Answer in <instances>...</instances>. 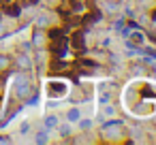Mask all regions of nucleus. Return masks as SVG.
<instances>
[{
	"label": "nucleus",
	"instance_id": "2",
	"mask_svg": "<svg viewBox=\"0 0 156 145\" xmlns=\"http://www.w3.org/2000/svg\"><path fill=\"white\" fill-rule=\"evenodd\" d=\"M69 94V83L62 79H49L45 83V96L49 100H62Z\"/></svg>",
	"mask_w": 156,
	"mask_h": 145
},
{
	"label": "nucleus",
	"instance_id": "3",
	"mask_svg": "<svg viewBox=\"0 0 156 145\" xmlns=\"http://www.w3.org/2000/svg\"><path fill=\"white\" fill-rule=\"evenodd\" d=\"M9 66V58L7 56H0V71H5Z\"/></svg>",
	"mask_w": 156,
	"mask_h": 145
},
{
	"label": "nucleus",
	"instance_id": "4",
	"mask_svg": "<svg viewBox=\"0 0 156 145\" xmlns=\"http://www.w3.org/2000/svg\"><path fill=\"white\" fill-rule=\"evenodd\" d=\"M69 119H71V122H75V119H79V111H77V109H73V111L69 113Z\"/></svg>",
	"mask_w": 156,
	"mask_h": 145
},
{
	"label": "nucleus",
	"instance_id": "1",
	"mask_svg": "<svg viewBox=\"0 0 156 145\" xmlns=\"http://www.w3.org/2000/svg\"><path fill=\"white\" fill-rule=\"evenodd\" d=\"M150 83L152 81H147V79H135L124 88L122 102L128 113H133L137 117H150L156 113V92H152L150 96L143 94Z\"/></svg>",
	"mask_w": 156,
	"mask_h": 145
}]
</instances>
